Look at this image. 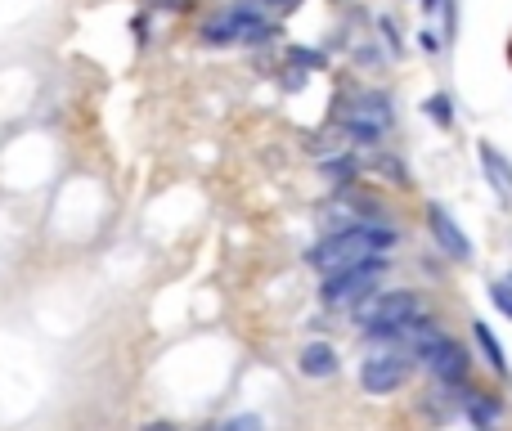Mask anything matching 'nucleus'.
Masks as SVG:
<instances>
[{"instance_id": "1", "label": "nucleus", "mask_w": 512, "mask_h": 431, "mask_svg": "<svg viewBox=\"0 0 512 431\" xmlns=\"http://www.w3.org/2000/svg\"><path fill=\"white\" fill-rule=\"evenodd\" d=\"M391 243H396V234H391L387 225H351V229H342V234L324 238V243L310 252V265L333 274V270H346V265H355V261H369V256L387 252Z\"/></svg>"}, {"instance_id": "2", "label": "nucleus", "mask_w": 512, "mask_h": 431, "mask_svg": "<svg viewBox=\"0 0 512 431\" xmlns=\"http://www.w3.org/2000/svg\"><path fill=\"white\" fill-rule=\"evenodd\" d=\"M382 274H387V256L355 261V265H346V270L328 274L324 288H319V297H324V306H355L360 297H369V292L378 288Z\"/></svg>"}, {"instance_id": "3", "label": "nucleus", "mask_w": 512, "mask_h": 431, "mask_svg": "<svg viewBox=\"0 0 512 431\" xmlns=\"http://www.w3.org/2000/svg\"><path fill=\"white\" fill-rule=\"evenodd\" d=\"M409 315H418L414 292H369L355 301V324L373 337H387L396 324H405Z\"/></svg>"}, {"instance_id": "4", "label": "nucleus", "mask_w": 512, "mask_h": 431, "mask_svg": "<svg viewBox=\"0 0 512 431\" xmlns=\"http://www.w3.org/2000/svg\"><path fill=\"white\" fill-rule=\"evenodd\" d=\"M409 369H414V360L400 351L373 355V360L360 364V387L369 391V396H391V391H400L409 382Z\"/></svg>"}, {"instance_id": "5", "label": "nucleus", "mask_w": 512, "mask_h": 431, "mask_svg": "<svg viewBox=\"0 0 512 431\" xmlns=\"http://www.w3.org/2000/svg\"><path fill=\"white\" fill-rule=\"evenodd\" d=\"M418 360H423L427 369L445 382V387H459V382L468 378V351H463L459 342H450L445 333L436 337L432 346H423V351H418Z\"/></svg>"}, {"instance_id": "6", "label": "nucleus", "mask_w": 512, "mask_h": 431, "mask_svg": "<svg viewBox=\"0 0 512 431\" xmlns=\"http://www.w3.org/2000/svg\"><path fill=\"white\" fill-rule=\"evenodd\" d=\"M427 225H432V238L441 243V252L450 256V261H468L472 256V243H468V234L459 229V220H454L450 212H445L441 203H432L427 207Z\"/></svg>"}, {"instance_id": "7", "label": "nucleus", "mask_w": 512, "mask_h": 431, "mask_svg": "<svg viewBox=\"0 0 512 431\" xmlns=\"http://www.w3.org/2000/svg\"><path fill=\"white\" fill-rule=\"evenodd\" d=\"M297 369L306 373V378H333V373L342 369V360H337V351L328 342H306L297 355Z\"/></svg>"}, {"instance_id": "8", "label": "nucleus", "mask_w": 512, "mask_h": 431, "mask_svg": "<svg viewBox=\"0 0 512 431\" xmlns=\"http://www.w3.org/2000/svg\"><path fill=\"white\" fill-rule=\"evenodd\" d=\"M481 167L490 171V185L499 189V198H512V167L495 144H481Z\"/></svg>"}, {"instance_id": "9", "label": "nucleus", "mask_w": 512, "mask_h": 431, "mask_svg": "<svg viewBox=\"0 0 512 431\" xmlns=\"http://www.w3.org/2000/svg\"><path fill=\"white\" fill-rule=\"evenodd\" d=\"M472 337H477V346H481V355H486V364L499 373V378H508V360H504V346H499V337L490 333V324L486 319H472Z\"/></svg>"}, {"instance_id": "10", "label": "nucleus", "mask_w": 512, "mask_h": 431, "mask_svg": "<svg viewBox=\"0 0 512 431\" xmlns=\"http://www.w3.org/2000/svg\"><path fill=\"white\" fill-rule=\"evenodd\" d=\"M468 418H472V423H477L481 431H490V423L499 418V400H490V396L472 400V405H468Z\"/></svg>"}, {"instance_id": "11", "label": "nucleus", "mask_w": 512, "mask_h": 431, "mask_svg": "<svg viewBox=\"0 0 512 431\" xmlns=\"http://www.w3.org/2000/svg\"><path fill=\"white\" fill-rule=\"evenodd\" d=\"M427 117H432V122H441V126H450L454 122V99L450 95H432V99H427Z\"/></svg>"}, {"instance_id": "12", "label": "nucleus", "mask_w": 512, "mask_h": 431, "mask_svg": "<svg viewBox=\"0 0 512 431\" xmlns=\"http://www.w3.org/2000/svg\"><path fill=\"white\" fill-rule=\"evenodd\" d=\"M490 301H495L499 310L512 319V283L508 279H499V283H490Z\"/></svg>"}, {"instance_id": "13", "label": "nucleus", "mask_w": 512, "mask_h": 431, "mask_svg": "<svg viewBox=\"0 0 512 431\" xmlns=\"http://www.w3.org/2000/svg\"><path fill=\"white\" fill-rule=\"evenodd\" d=\"M216 431H265V427H261L256 414H239V418H230V423H221Z\"/></svg>"}, {"instance_id": "14", "label": "nucleus", "mask_w": 512, "mask_h": 431, "mask_svg": "<svg viewBox=\"0 0 512 431\" xmlns=\"http://www.w3.org/2000/svg\"><path fill=\"white\" fill-rule=\"evenodd\" d=\"M265 5H274V9H292L297 0H265Z\"/></svg>"}, {"instance_id": "15", "label": "nucleus", "mask_w": 512, "mask_h": 431, "mask_svg": "<svg viewBox=\"0 0 512 431\" xmlns=\"http://www.w3.org/2000/svg\"><path fill=\"white\" fill-rule=\"evenodd\" d=\"M149 431H171V427H167V423H158V427H149Z\"/></svg>"}, {"instance_id": "16", "label": "nucleus", "mask_w": 512, "mask_h": 431, "mask_svg": "<svg viewBox=\"0 0 512 431\" xmlns=\"http://www.w3.org/2000/svg\"><path fill=\"white\" fill-rule=\"evenodd\" d=\"M508 283H512V274H508Z\"/></svg>"}]
</instances>
